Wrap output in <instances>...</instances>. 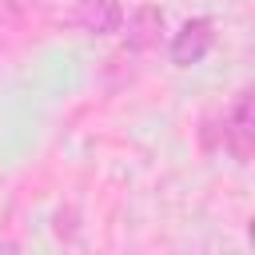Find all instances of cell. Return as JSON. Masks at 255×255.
I'll return each mask as SVG.
<instances>
[{"label":"cell","instance_id":"obj_2","mask_svg":"<svg viewBox=\"0 0 255 255\" xmlns=\"http://www.w3.org/2000/svg\"><path fill=\"white\" fill-rule=\"evenodd\" d=\"M211 48H215V20H211V16H191V20H183L179 32L171 36L167 56H171L175 68H191V64H203Z\"/></svg>","mask_w":255,"mask_h":255},{"label":"cell","instance_id":"obj_4","mask_svg":"<svg viewBox=\"0 0 255 255\" xmlns=\"http://www.w3.org/2000/svg\"><path fill=\"white\" fill-rule=\"evenodd\" d=\"M120 28H124V44L131 52H147V48H155L163 40V12L155 4H139L128 16V24H120Z\"/></svg>","mask_w":255,"mask_h":255},{"label":"cell","instance_id":"obj_1","mask_svg":"<svg viewBox=\"0 0 255 255\" xmlns=\"http://www.w3.org/2000/svg\"><path fill=\"white\" fill-rule=\"evenodd\" d=\"M223 147L239 159V163H251L255 155V92L243 88L223 120Z\"/></svg>","mask_w":255,"mask_h":255},{"label":"cell","instance_id":"obj_3","mask_svg":"<svg viewBox=\"0 0 255 255\" xmlns=\"http://www.w3.org/2000/svg\"><path fill=\"white\" fill-rule=\"evenodd\" d=\"M72 24L88 36H112L124 24L120 0H72Z\"/></svg>","mask_w":255,"mask_h":255}]
</instances>
